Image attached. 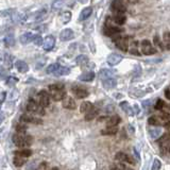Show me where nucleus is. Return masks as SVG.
<instances>
[{
    "label": "nucleus",
    "instance_id": "nucleus-1",
    "mask_svg": "<svg viewBox=\"0 0 170 170\" xmlns=\"http://www.w3.org/2000/svg\"><path fill=\"white\" fill-rule=\"evenodd\" d=\"M13 142H14L17 147L26 148L32 145L33 138H32V136L30 135H25L23 133H18L17 132V134H15V135L13 136Z\"/></svg>",
    "mask_w": 170,
    "mask_h": 170
},
{
    "label": "nucleus",
    "instance_id": "nucleus-2",
    "mask_svg": "<svg viewBox=\"0 0 170 170\" xmlns=\"http://www.w3.org/2000/svg\"><path fill=\"white\" fill-rule=\"evenodd\" d=\"M27 110L30 113H34V114L37 115H45V110L44 106H42L39 102H36L33 99H30L27 104Z\"/></svg>",
    "mask_w": 170,
    "mask_h": 170
},
{
    "label": "nucleus",
    "instance_id": "nucleus-3",
    "mask_svg": "<svg viewBox=\"0 0 170 170\" xmlns=\"http://www.w3.org/2000/svg\"><path fill=\"white\" fill-rule=\"evenodd\" d=\"M158 145H160L161 151L163 154H166L167 150L170 148V133H166L164 135L161 136V138H158L157 140Z\"/></svg>",
    "mask_w": 170,
    "mask_h": 170
},
{
    "label": "nucleus",
    "instance_id": "nucleus-4",
    "mask_svg": "<svg viewBox=\"0 0 170 170\" xmlns=\"http://www.w3.org/2000/svg\"><path fill=\"white\" fill-rule=\"evenodd\" d=\"M111 10L115 14H125L126 12V5L123 4V0H113L111 4Z\"/></svg>",
    "mask_w": 170,
    "mask_h": 170
},
{
    "label": "nucleus",
    "instance_id": "nucleus-5",
    "mask_svg": "<svg viewBox=\"0 0 170 170\" xmlns=\"http://www.w3.org/2000/svg\"><path fill=\"white\" fill-rule=\"evenodd\" d=\"M114 43L116 45V47L118 49H120L121 51H126L129 50V43H128V37H122V36H118L114 39Z\"/></svg>",
    "mask_w": 170,
    "mask_h": 170
},
{
    "label": "nucleus",
    "instance_id": "nucleus-6",
    "mask_svg": "<svg viewBox=\"0 0 170 170\" xmlns=\"http://www.w3.org/2000/svg\"><path fill=\"white\" fill-rule=\"evenodd\" d=\"M142 54L145 55H151V54H154L156 52V49L153 48L152 44L149 42L148 39H144L142 42Z\"/></svg>",
    "mask_w": 170,
    "mask_h": 170
},
{
    "label": "nucleus",
    "instance_id": "nucleus-7",
    "mask_svg": "<svg viewBox=\"0 0 170 170\" xmlns=\"http://www.w3.org/2000/svg\"><path fill=\"white\" fill-rule=\"evenodd\" d=\"M120 32H121L120 28L113 25H110V23H106L103 29V33L104 35H106V36H115V35L119 34Z\"/></svg>",
    "mask_w": 170,
    "mask_h": 170
},
{
    "label": "nucleus",
    "instance_id": "nucleus-8",
    "mask_svg": "<svg viewBox=\"0 0 170 170\" xmlns=\"http://www.w3.org/2000/svg\"><path fill=\"white\" fill-rule=\"evenodd\" d=\"M39 103L44 107L49 106V104H50V95L46 90H40L39 93Z\"/></svg>",
    "mask_w": 170,
    "mask_h": 170
},
{
    "label": "nucleus",
    "instance_id": "nucleus-9",
    "mask_svg": "<svg viewBox=\"0 0 170 170\" xmlns=\"http://www.w3.org/2000/svg\"><path fill=\"white\" fill-rule=\"evenodd\" d=\"M20 121L21 122H30V123H34V125H42L43 123V120L39 119V118H35L33 116H30V115H27V114H23L20 116Z\"/></svg>",
    "mask_w": 170,
    "mask_h": 170
},
{
    "label": "nucleus",
    "instance_id": "nucleus-10",
    "mask_svg": "<svg viewBox=\"0 0 170 170\" xmlns=\"http://www.w3.org/2000/svg\"><path fill=\"white\" fill-rule=\"evenodd\" d=\"M122 56L120 54H117V53H112L107 56V63H109L110 66H116L122 61Z\"/></svg>",
    "mask_w": 170,
    "mask_h": 170
},
{
    "label": "nucleus",
    "instance_id": "nucleus-11",
    "mask_svg": "<svg viewBox=\"0 0 170 170\" xmlns=\"http://www.w3.org/2000/svg\"><path fill=\"white\" fill-rule=\"evenodd\" d=\"M72 93L74 95L77 97L78 99H83V98H86L88 96V91L85 90V88H82V87H79V86H75L72 87Z\"/></svg>",
    "mask_w": 170,
    "mask_h": 170
},
{
    "label": "nucleus",
    "instance_id": "nucleus-12",
    "mask_svg": "<svg viewBox=\"0 0 170 170\" xmlns=\"http://www.w3.org/2000/svg\"><path fill=\"white\" fill-rule=\"evenodd\" d=\"M55 45V39L53 36H47L46 39H44V42H43V48L46 50V51H49L51 49H53V47H54Z\"/></svg>",
    "mask_w": 170,
    "mask_h": 170
},
{
    "label": "nucleus",
    "instance_id": "nucleus-13",
    "mask_svg": "<svg viewBox=\"0 0 170 170\" xmlns=\"http://www.w3.org/2000/svg\"><path fill=\"white\" fill-rule=\"evenodd\" d=\"M115 160L118 162V163H126V164H132L133 162L130 158V156L126 155L125 152H117L115 155Z\"/></svg>",
    "mask_w": 170,
    "mask_h": 170
},
{
    "label": "nucleus",
    "instance_id": "nucleus-14",
    "mask_svg": "<svg viewBox=\"0 0 170 170\" xmlns=\"http://www.w3.org/2000/svg\"><path fill=\"white\" fill-rule=\"evenodd\" d=\"M62 101H63L62 102L63 107H65L67 110H75L77 107V103H75V99H72L71 97H65Z\"/></svg>",
    "mask_w": 170,
    "mask_h": 170
},
{
    "label": "nucleus",
    "instance_id": "nucleus-15",
    "mask_svg": "<svg viewBox=\"0 0 170 170\" xmlns=\"http://www.w3.org/2000/svg\"><path fill=\"white\" fill-rule=\"evenodd\" d=\"M75 37V33L71 29H64L63 31L60 33V39L63 42H66V40H70Z\"/></svg>",
    "mask_w": 170,
    "mask_h": 170
},
{
    "label": "nucleus",
    "instance_id": "nucleus-16",
    "mask_svg": "<svg viewBox=\"0 0 170 170\" xmlns=\"http://www.w3.org/2000/svg\"><path fill=\"white\" fill-rule=\"evenodd\" d=\"M117 132H118L117 126H107L106 128L101 131V134L105 136H112V135H115Z\"/></svg>",
    "mask_w": 170,
    "mask_h": 170
},
{
    "label": "nucleus",
    "instance_id": "nucleus-17",
    "mask_svg": "<svg viewBox=\"0 0 170 170\" xmlns=\"http://www.w3.org/2000/svg\"><path fill=\"white\" fill-rule=\"evenodd\" d=\"M51 97H52V99L54 101H62L66 97V93L64 90L51 91Z\"/></svg>",
    "mask_w": 170,
    "mask_h": 170
},
{
    "label": "nucleus",
    "instance_id": "nucleus-18",
    "mask_svg": "<svg viewBox=\"0 0 170 170\" xmlns=\"http://www.w3.org/2000/svg\"><path fill=\"white\" fill-rule=\"evenodd\" d=\"M15 67L18 71L21 72V74H25V72H27L29 70L28 64H26V62H23V61H16Z\"/></svg>",
    "mask_w": 170,
    "mask_h": 170
},
{
    "label": "nucleus",
    "instance_id": "nucleus-19",
    "mask_svg": "<svg viewBox=\"0 0 170 170\" xmlns=\"http://www.w3.org/2000/svg\"><path fill=\"white\" fill-rule=\"evenodd\" d=\"M113 21L118 26H122L126 23V17L125 16V14H116L114 17H113Z\"/></svg>",
    "mask_w": 170,
    "mask_h": 170
},
{
    "label": "nucleus",
    "instance_id": "nucleus-20",
    "mask_svg": "<svg viewBox=\"0 0 170 170\" xmlns=\"http://www.w3.org/2000/svg\"><path fill=\"white\" fill-rule=\"evenodd\" d=\"M33 37H34V34H32L31 32H26V33H23L21 35L19 39H20L21 44H28V43H30L33 40Z\"/></svg>",
    "mask_w": 170,
    "mask_h": 170
},
{
    "label": "nucleus",
    "instance_id": "nucleus-21",
    "mask_svg": "<svg viewBox=\"0 0 170 170\" xmlns=\"http://www.w3.org/2000/svg\"><path fill=\"white\" fill-rule=\"evenodd\" d=\"M91 13H93V9L91 8H85L84 10L81 12L80 14V17H79V20L80 21H83V20H86L88 17L91 15Z\"/></svg>",
    "mask_w": 170,
    "mask_h": 170
},
{
    "label": "nucleus",
    "instance_id": "nucleus-22",
    "mask_svg": "<svg viewBox=\"0 0 170 170\" xmlns=\"http://www.w3.org/2000/svg\"><path fill=\"white\" fill-rule=\"evenodd\" d=\"M94 78H95V74L93 71H87L85 74L81 75L79 79L81 81H84V82H90V81L94 80Z\"/></svg>",
    "mask_w": 170,
    "mask_h": 170
},
{
    "label": "nucleus",
    "instance_id": "nucleus-23",
    "mask_svg": "<svg viewBox=\"0 0 170 170\" xmlns=\"http://www.w3.org/2000/svg\"><path fill=\"white\" fill-rule=\"evenodd\" d=\"M94 107V105L90 101H85V102H83L82 104H81V106H80V111H81V113H83V114H86L87 112H90V111L93 109Z\"/></svg>",
    "mask_w": 170,
    "mask_h": 170
},
{
    "label": "nucleus",
    "instance_id": "nucleus-24",
    "mask_svg": "<svg viewBox=\"0 0 170 170\" xmlns=\"http://www.w3.org/2000/svg\"><path fill=\"white\" fill-rule=\"evenodd\" d=\"M120 107L123 110V112L126 113L128 115H133L134 113H133V109H132V106L130 104L128 103L126 101H122V102H120Z\"/></svg>",
    "mask_w": 170,
    "mask_h": 170
},
{
    "label": "nucleus",
    "instance_id": "nucleus-25",
    "mask_svg": "<svg viewBox=\"0 0 170 170\" xmlns=\"http://www.w3.org/2000/svg\"><path fill=\"white\" fill-rule=\"evenodd\" d=\"M70 72V69L68 68V67H64V66H61L59 67L58 69L55 70V72L53 75H56V77H61V75H68Z\"/></svg>",
    "mask_w": 170,
    "mask_h": 170
},
{
    "label": "nucleus",
    "instance_id": "nucleus-26",
    "mask_svg": "<svg viewBox=\"0 0 170 170\" xmlns=\"http://www.w3.org/2000/svg\"><path fill=\"white\" fill-rule=\"evenodd\" d=\"M98 112H99L98 110L95 109V107H93V109H91L90 112H87L85 114V120L86 121H90V120L95 119L96 116L98 115Z\"/></svg>",
    "mask_w": 170,
    "mask_h": 170
},
{
    "label": "nucleus",
    "instance_id": "nucleus-27",
    "mask_svg": "<svg viewBox=\"0 0 170 170\" xmlns=\"http://www.w3.org/2000/svg\"><path fill=\"white\" fill-rule=\"evenodd\" d=\"M102 81H103V86L105 88H114L116 84H117L116 80L113 79V78H109V79H105Z\"/></svg>",
    "mask_w": 170,
    "mask_h": 170
},
{
    "label": "nucleus",
    "instance_id": "nucleus-28",
    "mask_svg": "<svg viewBox=\"0 0 170 170\" xmlns=\"http://www.w3.org/2000/svg\"><path fill=\"white\" fill-rule=\"evenodd\" d=\"M119 122H120V117H119V116H117V115L112 116V117L107 118V120H106V125L107 126H117Z\"/></svg>",
    "mask_w": 170,
    "mask_h": 170
},
{
    "label": "nucleus",
    "instance_id": "nucleus-29",
    "mask_svg": "<svg viewBox=\"0 0 170 170\" xmlns=\"http://www.w3.org/2000/svg\"><path fill=\"white\" fill-rule=\"evenodd\" d=\"M13 162H14V165L16 167H21L23 165H25L26 157H23V156H19V155H16L14 157V160H13Z\"/></svg>",
    "mask_w": 170,
    "mask_h": 170
},
{
    "label": "nucleus",
    "instance_id": "nucleus-30",
    "mask_svg": "<svg viewBox=\"0 0 170 170\" xmlns=\"http://www.w3.org/2000/svg\"><path fill=\"white\" fill-rule=\"evenodd\" d=\"M99 77L101 78L102 80L109 79V78H113V72L111 70L107 69H102L100 72H99Z\"/></svg>",
    "mask_w": 170,
    "mask_h": 170
},
{
    "label": "nucleus",
    "instance_id": "nucleus-31",
    "mask_svg": "<svg viewBox=\"0 0 170 170\" xmlns=\"http://www.w3.org/2000/svg\"><path fill=\"white\" fill-rule=\"evenodd\" d=\"M149 133L153 138H158V137L162 135V130L160 128H153V129H150Z\"/></svg>",
    "mask_w": 170,
    "mask_h": 170
},
{
    "label": "nucleus",
    "instance_id": "nucleus-32",
    "mask_svg": "<svg viewBox=\"0 0 170 170\" xmlns=\"http://www.w3.org/2000/svg\"><path fill=\"white\" fill-rule=\"evenodd\" d=\"M88 63V58L86 55H79L77 58V64L80 66H84Z\"/></svg>",
    "mask_w": 170,
    "mask_h": 170
},
{
    "label": "nucleus",
    "instance_id": "nucleus-33",
    "mask_svg": "<svg viewBox=\"0 0 170 170\" xmlns=\"http://www.w3.org/2000/svg\"><path fill=\"white\" fill-rule=\"evenodd\" d=\"M15 154L19 156H23V157H29V156L32 154V151L29 149H23L19 151H15Z\"/></svg>",
    "mask_w": 170,
    "mask_h": 170
},
{
    "label": "nucleus",
    "instance_id": "nucleus-34",
    "mask_svg": "<svg viewBox=\"0 0 170 170\" xmlns=\"http://www.w3.org/2000/svg\"><path fill=\"white\" fill-rule=\"evenodd\" d=\"M153 44H154L157 48H160L161 50H164V49H165V46H164V43L160 39V37H158L157 35H155V36L153 37Z\"/></svg>",
    "mask_w": 170,
    "mask_h": 170
},
{
    "label": "nucleus",
    "instance_id": "nucleus-35",
    "mask_svg": "<svg viewBox=\"0 0 170 170\" xmlns=\"http://www.w3.org/2000/svg\"><path fill=\"white\" fill-rule=\"evenodd\" d=\"M4 42H5V46H8V47H11V46H14V44H15L14 35H13V34H9L7 37H5Z\"/></svg>",
    "mask_w": 170,
    "mask_h": 170
},
{
    "label": "nucleus",
    "instance_id": "nucleus-36",
    "mask_svg": "<svg viewBox=\"0 0 170 170\" xmlns=\"http://www.w3.org/2000/svg\"><path fill=\"white\" fill-rule=\"evenodd\" d=\"M70 19H71V13L70 12H64L63 14H62V17H61V20L63 23H67L68 21H70Z\"/></svg>",
    "mask_w": 170,
    "mask_h": 170
},
{
    "label": "nucleus",
    "instance_id": "nucleus-37",
    "mask_svg": "<svg viewBox=\"0 0 170 170\" xmlns=\"http://www.w3.org/2000/svg\"><path fill=\"white\" fill-rule=\"evenodd\" d=\"M148 123H149L150 126H158L160 125V120H158V118L156 117V116H151V117L148 119Z\"/></svg>",
    "mask_w": 170,
    "mask_h": 170
},
{
    "label": "nucleus",
    "instance_id": "nucleus-38",
    "mask_svg": "<svg viewBox=\"0 0 170 170\" xmlns=\"http://www.w3.org/2000/svg\"><path fill=\"white\" fill-rule=\"evenodd\" d=\"M46 13H47V10H46V9H43V10H40L39 12L36 14V18H35V21H39V20H42L43 18L45 17Z\"/></svg>",
    "mask_w": 170,
    "mask_h": 170
},
{
    "label": "nucleus",
    "instance_id": "nucleus-39",
    "mask_svg": "<svg viewBox=\"0 0 170 170\" xmlns=\"http://www.w3.org/2000/svg\"><path fill=\"white\" fill-rule=\"evenodd\" d=\"M60 67V65L59 64H51L50 66H48V68H47V74H54L55 72V70Z\"/></svg>",
    "mask_w": 170,
    "mask_h": 170
},
{
    "label": "nucleus",
    "instance_id": "nucleus-40",
    "mask_svg": "<svg viewBox=\"0 0 170 170\" xmlns=\"http://www.w3.org/2000/svg\"><path fill=\"white\" fill-rule=\"evenodd\" d=\"M64 90V85L63 84H52L49 85V90L50 91H55V90Z\"/></svg>",
    "mask_w": 170,
    "mask_h": 170
},
{
    "label": "nucleus",
    "instance_id": "nucleus-41",
    "mask_svg": "<svg viewBox=\"0 0 170 170\" xmlns=\"http://www.w3.org/2000/svg\"><path fill=\"white\" fill-rule=\"evenodd\" d=\"M16 131H17L18 133H25L27 131V126L25 125V122L19 123V125L16 126Z\"/></svg>",
    "mask_w": 170,
    "mask_h": 170
},
{
    "label": "nucleus",
    "instance_id": "nucleus-42",
    "mask_svg": "<svg viewBox=\"0 0 170 170\" xmlns=\"http://www.w3.org/2000/svg\"><path fill=\"white\" fill-rule=\"evenodd\" d=\"M63 3H64L63 0H55V1L53 2V4H52V9H53V10H59V9H61L62 5H63Z\"/></svg>",
    "mask_w": 170,
    "mask_h": 170
},
{
    "label": "nucleus",
    "instance_id": "nucleus-43",
    "mask_svg": "<svg viewBox=\"0 0 170 170\" xmlns=\"http://www.w3.org/2000/svg\"><path fill=\"white\" fill-rule=\"evenodd\" d=\"M32 42H33L36 46H40V45H43V42H44V40H43V39L39 36V35H34Z\"/></svg>",
    "mask_w": 170,
    "mask_h": 170
},
{
    "label": "nucleus",
    "instance_id": "nucleus-44",
    "mask_svg": "<svg viewBox=\"0 0 170 170\" xmlns=\"http://www.w3.org/2000/svg\"><path fill=\"white\" fill-rule=\"evenodd\" d=\"M163 107H164V101L162 100V99H158L157 102L155 103V110L162 111V110H163Z\"/></svg>",
    "mask_w": 170,
    "mask_h": 170
},
{
    "label": "nucleus",
    "instance_id": "nucleus-45",
    "mask_svg": "<svg viewBox=\"0 0 170 170\" xmlns=\"http://www.w3.org/2000/svg\"><path fill=\"white\" fill-rule=\"evenodd\" d=\"M160 168H161V162L156 158V160H154V163H153L152 170H158Z\"/></svg>",
    "mask_w": 170,
    "mask_h": 170
},
{
    "label": "nucleus",
    "instance_id": "nucleus-46",
    "mask_svg": "<svg viewBox=\"0 0 170 170\" xmlns=\"http://www.w3.org/2000/svg\"><path fill=\"white\" fill-rule=\"evenodd\" d=\"M160 118L163 120H167V119H170V114H168V113L166 112H162L161 115H160Z\"/></svg>",
    "mask_w": 170,
    "mask_h": 170
},
{
    "label": "nucleus",
    "instance_id": "nucleus-47",
    "mask_svg": "<svg viewBox=\"0 0 170 170\" xmlns=\"http://www.w3.org/2000/svg\"><path fill=\"white\" fill-rule=\"evenodd\" d=\"M164 42H165V44L166 43H170V32H165L164 33Z\"/></svg>",
    "mask_w": 170,
    "mask_h": 170
},
{
    "label": "nucleus",
    "instance_id": "nucleus-48",
    "mask_svg": "<svg viewBox=\"0 0 170 170\" xmlns=\"http://www.w3.org/2000/svg\"><path fill=\"white\" fill-rule=\"evenodd\" d=\"M5 65L9 67V68H11V66H12V63H11V55H5Z\"/></svg>",
    "mask_w": 170,
    "mask_h": 170
},
{
    "label": "nucleus",
    "instance_id": "nucleus-49",
    "mask_svg": "<svg viewBox=\"0 0 170 170\" xmlns=\"http://www.w3.org/2000/svg\"><path fill=\"white\" fill-rule=\"evenodd\" d=\"M17 79H15V78H13V77H10L9 78V80H8V84H14V83L17 82Z\"/></svg>",
    "mask_w": 170,
    "mask_h": 170
},
{
    "label": "nucleus",
    "instance_id": "nucleus-50",
    "mask_svg": "<svg viewBox=\"0 0 170 170\" xmlns=\"http://www.w3.org/2000/svg\"><path fill=\"white\" fill-rule=\"evenodd\" d=\"M46 168H48V165L46 163H42L39 166V169H46Z\"/></svg>",
    "mask_w": 170,
    "mask_h": 170
},
{
    "label": "nucleus",
    "instance_id": "nucleus-51",
    "mask_svg": "<svg viewBox=\"0 0 170 170\" xmlns=\"http://www.w3.org/2000/svg\"><path fill=\"white\" fill-rule=\"evenodd\" d=\"M164 126H165V128H166L168 131H170V120H169V121H167V122H165V123H164Z\"/></svg>",
    "mask_w": 170,
    "mask_h": 170
},
{
    "label": "nucleus",
    "instance_id": "nucleus-52",
    "mask_svg": "<svg viewBox=\"0 0 170 170\" xmlns=\"http://www.w3.org/2000/svg\"><path fill=\"white\" fill-rule=\"evenodd\" d=\"M130 52L132 53V54H135V55H140V53L137 51L136 49H132V50H130Z\"/></svg>",
    "mask_w": 170,
    "mask_h": 170
},
{
    "label": "nucleus",
    "instance_id": "nucleus-53",
    "mask_svg": "<svg viewBox=\"0 0 170 170\" xmlns=\"http://www.w3.org/2000/svg\"><path fill=\"white\" fill-rule=\"evenodd\" d=\"M165 96L170 100V90H166V91H165Z\"/></svg>",
    "mask_w": 170,
    "mask_h": 170
},
{
    "label": "nucleus",
    "instance_id": "nucleus-54",
    "mask_svg": "<svg viewBox=\"0 0 170 170\" xmlns=\"http://www.w3.org/2000/svg\"><path fill=\"white\" fill-rule=\"evenodd\" d=\"M165 48H166V49L170 50V43H166V46H165Z\"/></svg>",
    "mask_w": 170,
    "mask_h": 170
},
{
    "label": "nucleus",
    "instance_id": "nucleus-55",
    "mask_svg": "<svg viewBox=\"0 0 170 170\" xmlns=\"http://www.w3.org/2000/svg\"><path fill=\"white\" fill-rule=\"evenodd\" d=\"M2 120H3V114H2V113H0V123L2 122Z\"/></svg>",
    "mask_w": 170,
    "mask_h": 170
},
{
    "label": "nucleus",
    "instance_id": "nucleus-56",
    "mask_svg": "<svg viewBox=\"0 0 170 170\" xmlns=\"http://www.w3.org/2000/svg\"><path fill=\"white\" fill-rule=\"evenodd\" d=\"M79 1L81 2V3H86V2H87L88 0H79Z\"/></svg>",
    "mask_w": 170,
    "mask_h": 170
},
{
    "label": "nucleus",
    "instance_id": "nucleus-57",
    "mask_svg": "<svg viewBox=\"0 0 170 170\" xmlns=\"http://www.w3.org/2000/svg\"><path fill=\"white\" fill-rule=\"evenodd\" d=\"M169 152H170V148H169Z\"/></svg>",
    "mask_w": 170,
    "mask_h": 170
}]
</instances>
